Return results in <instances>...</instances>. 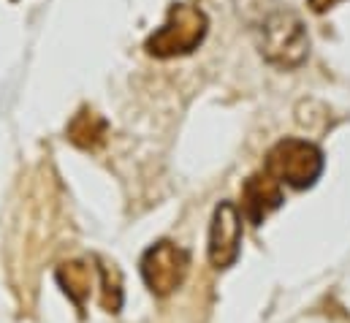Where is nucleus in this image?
Returning a JSON list of instances; mask_svg holds the SVG:
<instances>
[{
  "label": "nucleus",
  "instance_id": "nucleus-10",
  "mask_svg": "<svg viewBox=\"0 0 350 323\" xmlns=\"http://www.w3.org/2000/svg\"><path fill=\"white\" fill-rule=\"evenodd\" d=\"M340 0H310V8L315 11V14H323V11H329V8H334Z\"/></svg>",
  "mask_w": 350,
  "mask_h": 323
},
{
  "label": "nucleus",
  "instance_id": "nucleus-9",
  "mask_svg": "<svg viewBox=\"0 0 350 323\" xmlns=\"http://www.w3.org/2000/svg\"><path fill=\"white\" fill-rule=\"evenodd\" d=\"M100 266V285H103V294H100V305L103 310L109 313H120L122 307V277H120V269L114 263H106V261H98Z\"/></svg>",
  "mask_w": 350,
  "mask_h": 323
},
{
  "label": "nucleus",
  "instance_id": "nucleus-7",
  "mask_svg": "<svg viewBox=\"0 0 350 323\" xmlns=\"http://www.w3.org/2000/svg\"><path fill=\"white\" fill-rule=\"evenodd\" d=\"M57 283L60 288L74 299L77 307H85L90 296V288H92V269H90L85 261H68V263H60L57 269Z\"/></svg>",
  "mask_w": 350,
  "mask_h": 323
},
{
  "label": "nucleus",
  "instance_id": "nucleus-5",
  "mask_svg": "<svg viewBox=\"0 0 350 323\" xmlns=\"http://www.w3.org/2000/svg\"><path fill=\"white\" fill-rule=\"evenodd\" d=\"M239 247H242V212L237 209V204L220 201L215 207L209 226V247H206L209 263L215 269H228L239 258Z\"/></svg>",
  "mask_w": 350,
  "mask_h": 323
},
{
  "label": "nucleus",
  "instance_id": "nucleus-2",
  "mask_svg": "<svg viewBox=\"0 0 350 323\" xmlns=\"http://www.w3.org/2000/svg\"><path fill=\"white\" fill-rule=\"evenodd\" d=\"M266 171L288 188L307 190L323 174V153L307 139H282L269 150Z\"/></svg>",
  "mask_w": 350,
  "mask_h": 323
},
{
  "label": "nucleus",
  "instance_id": "nucleus-1",
  "mask_svg": "<svg viewBox=\"0 0 350 323\" xmlns=\"http://www.w3.org/2000/svg\"><path fill=\"white\" fill-rule=\"evenodd\" d=\"M206 14L190 3H176L169 11V19L163 22V27H158L144 49L152 57H179V55H190L193 49L201 47L204 36H206Z\"/></svg>",
  "mask_w": 350,
  "mask_h": 323
},
{
  "label": "nucleus",
  "instance_id": "nucleus-3",
  "mask_svg": "<svg viewBox=\"0 0 350 323\" xmlns=\"http://www.w3.org/2000/svg\"><path fill=\"white\" fill-rule=\"evenodd\" d=\"M307 52H310V36L296 14L277 11L263 22L261 55L269 63L280 68H296L307 60Z\"/></svg>",
  "mask_w": 350,
  "mask_h": 323
},
{
  "label": "nucleus",
  "instance_id": "nucleus-6",
  "mask_svg": "<svg viewBox=\"0 0 350 323\" xmlns=\"http://www.w3.org/2000/svg\"><path fill=\"white\" fill-rule=\"evenodd\" d=\"M282 201V182H277L266 168L253 174L242 188V215L256 226H261L274 209H280Z\"/></svg>",
  "mask_w": 350,
  "mask_h": 323
},
{
  "label": "nucleus",
  "instance_id": "nucleus-4",
  "mask_svg": "<svg viewBox=\"0 0 350 323\" xmlns=\"http://www.w3.org/2000/svg\"><path fill=\"white\" fill-rule=\"evenodd\" d=\"M190 269V255L187 250L176 247L172 242L152 244L144 258H142V277L147 283V288L155 296H169L185 283Z\"/></svg>",
  "mask_w": 350,
  "mask_h": 323
},
{
  "label": "nucleus",
  "instance_id": "nucleus-8",
  "mask_svg": "<svg viewBox=\"0 0 350 323\" xmlns=\"http://www.w3.org/2000/svg\"><path fill=\"white\" fill-rule=\"evenodd\" d=\"M103 133H106V122H103L98 114H92V112H82V114L71 122V128H68V139H71L74 144L85 147V150L98 147V144L103 142Z\"/></svg>",
  "mask_w": 350,
  "mask_h": 323
}]
</instances>
